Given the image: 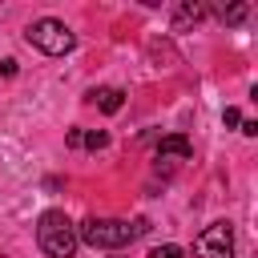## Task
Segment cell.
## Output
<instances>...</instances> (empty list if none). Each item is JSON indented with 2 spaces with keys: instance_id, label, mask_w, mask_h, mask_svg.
<instances>
[{
  "instance_id": "obj_1",
  "label": "cell",
  "mask_w": 258,
  "mask_h": 258,
  "mask_svg": "<svg viewBox=\"0 0 258 258\" xmlns=\"http://www.w3.org/2000/svg\"><path fill=\"white\" fill-rule=\"evenodd\" d=\"M149 234V218H133V222H121V218H89L77 226V242L93 246V250H121L137 238Z\"/></svg>"
},
{
  "instance_id": "obj_2",
  "label": "cell",
  "mask_w": 258,
  "mask_h": 258,
  "mask_svg": "<svg viewBox=\"0 0 258 258\" xmlns=\"http://www.w3.org/2000/svg\"><path fill=\"white\" fill-rule=\"evenodd\" d=\"M36 246L48 254V258H73L77 254V226L60 214V210H44L36 218Z\"/></svg>"
},
{
  "instance_id": "obj_3",
  "label": "cell",
  "mask_w": 258,
  "mask_h": 258,
  "mask_svg": "<svg viewBox=\"0 0 258 258\" xmlns=\"http://www.w3.org/2000/svg\"><path fill=\"white\" fill-rule=\"evenodd\" d=\"M24 40H28L32 48H40L44 56H64V52L77 48V32H73L64 20H56V16H40V20H32L28 32H24Z\"/></svg>"
},
{
  "instance_id": "obj_4",
  "label": "cell",
  "mask_w": 258,
  "mask_h": 258,
  "mask_svg": "<svg viewBox=\"0 0 258 258\" xmlns=\"http://www.w3.org/2000/svg\"><path fill=\"white\" fill-rule=\"evenodd\" d=\"M194 250L202 258H234V230L230 222H214L194 238Z\"/></svg>"
},
{
  "instance_id": "obj_5",
  "label": "cell",
  "mask_w": 258,
  "mask_h": 258,
  "mask_svg": "<svg viewBox=\"0 0 258 258\" xmlns=\"http://www.w3.org/2000/svg\"><path fill=\"white\" fill-rule=\"evenodd\" d=\"M189 157H194L189 137L169 133V137H161V141H157V161H189Z\"/></svg>"
},
{
  "instance_id": "obj_6",
  "label": "cell",
  "mask_w": 258,
  "mask_h": 258,
  "mask_svg": "<svg viewBox=\"0 0 258 258\" xmlns=\"http://www.w3.org/2000/svg\"><path fill=\"white\" fill-rule=\"evenodd\" d=\"M89 101H93L101 113H121L125 93H121V89H113V85H101V89H93V93H89Z\"/></svg>"
},
{
  "instance_id": "obj_7",
  "label": "cell",
  "mask_w": 258,
  "mask_h": 258,
  "mask_svg": "<svg viewBox=\"0 0 258 258\" xmlns=\"http://www.w3.org/2000/svg\"><path fill=\"white\" fill-rule=\"evenodd\" d=\"M202 16H206V4H194V0H185V4H177V12H173V28L181 32V28L198 24Z\"/></svg>"
},
{
  "instance_id": "obj_8",
  "label": "cell",
  "mask_w": 258,
  "mask_h": 258,
  "mask_svg": "<svg viewBox=\"0 0 258 258\" xmlns=\"http://www.w3.org/2000/svg\"><path fill=\"white\" fill-rule=\"evenodd\" d=\"M81 145L85 149H105L109 145V133L105 129H89V133H81Z\"/></svg>"
},
{
  "instance_id": "obj_9",
  "label": "cell",
  "mask_w": 258,
  "mask_h": 258,
  "mask_svg": "<svg viewBox=\"0 0 258 258\" xmlns=\"http://www.w3.org/2000/svg\"><path fill=\"white\" fill-rule=\"evenodd\" d=\"M246 12H250L246 4H230V8H222V20H226V24H242Z\"/></svg>"
},
{
  "instance_id": "obj_10",
  "label": "cell",
  "mask_w": 258,
  "mask_h": 258,
  "mask_svg": "<svg viewBox=\"0 0 258 258\" xmlns=\"http://www.w3.org/2000/svg\"><path fill=\"white\" fill-rule=\"evenodd\" d=\"M149 258H181V246H173V242H165V246H153V250H149Z\"/></svg>"
},
{
  "instance_id": "obj_11",
  "label": "cell",
  "mask_w": 258,
  "mask_h": 258,
  "mask_svg": "<svg viewBox=\"0 0 258 258\" xmlns=\"http://www.w3.org/2000/svg\"><path fill=\"white\" fill-rule=\"evenodd\" d=\"M222 121H226V125H242V113H238V109H234V105H230V109H226V113H222Z\"/></svg>"
},
{
  "instance_id": "obj_12",
  "label": "cell",
  "mask_w": 258,
  "mask_h": 258,
  "mask_svg": "<svg viewBox=\"0 0 258 258\" xmlns=\"http://www.w3.org/2000/svg\"><path fill=\"white\" fill-rule=\"evenodd\" d=\"M81 133H85V129H69V137H64L69 149H81Z\"/></svg>"
},
{
  "instance_id": "obj_13",
  "label": "cell",
  "mask_w": 258,
  "mask_h": 258,
  "mask_svg": "<svg viewBox=\"0 0 258 258\" xmlns=\"http://www.w3.org/2000/svg\"><path fill=\"white\" fill-rule=\"evenodd\" d=\"M0 73L4 77H16V60H0Z\"/></svg>"
},
{
  "instance_id": "obj_14",
  "label": "cell",
  "mask_w": 258,
  "mask_h": 258,
  "mask_svg": "<svg viewBox=\"0 0 258 258\" xmlns=\"http://www.w3.org/2000/svg\"><path fill=\"white\" fill-rule=\"evenodd\" d=\"M242 133L246 137H258V121H242Z\"/></svg>"
}]
</instances>
